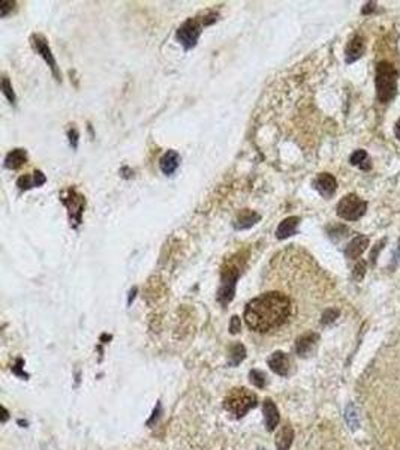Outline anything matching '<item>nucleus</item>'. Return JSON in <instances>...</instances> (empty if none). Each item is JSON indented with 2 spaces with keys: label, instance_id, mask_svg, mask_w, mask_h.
I'll return each instance as SVG.
<instances>
[{
  "label": "nucleus",
  "instance_id": "nucleus-38",
  "mask_svg": "<svg viewBox=\"0 0 400 450\" xmlns=\"http://www.w3.org/2000/svg\"><path fill=\"white\" fill-rule=\"evenodd\" d=\"M261 450H266V449H261Z\"/></svg>",
  "mask_w": 400,
  "mask_h": 450
},
{
  "label": "nucleus",
  "instance_id": "nucleus-4",
  "mask_svg": "<svg viewBox=\"0 0 400 450\" xmlns=\"http://www.w3.org/2000/svg\"><path fill=\"white\" fill-rule=\"evenodd\" d=\"M368 210V203L356 194L345 195L338 204V215L345 221H357Z\"/></svg>",
  "mask_w": 400,
  "mask_h": 450
},
{
  "label": "nucleus",
  "instance_id": "nucleus-6",
  "mask_svg": "<svg viewBox=\"0 0 400 450\" xmlns=\"http://www.w3.org/2000/svg\"><path fill=\"white\" fill-rule=\"evenodd\" d=\"M62 201L68 207L70 224L74 222V227L81 224V215L84 212L86 200L81 194H78L75 189H68L62 194Z\"/></svg>",
  "mask_w": 400,
  "mask_h": 450
},
{
  "label": "nucleus",
  "instance_id": "nucleus-14",
  "mask_svg": "<svg viewBox=\"0 0 400 450\" xmlns=\"http://www.w3.org/2000/svg\"><path fill=\"white\" fill-rule=\"evenodd\" d=\"M368 246H369V237L360 234L350 242V245L345 249V255H346V258L356 260L368 249Z\"/></svg>",
  "mask_w": 400,
  "mask_h": 450
},
{
  "label": "nucleus",
  "instance_id": "nucleus-19",
  "mask_svg": "<svg viewBox=\"0 0 400 450\" xmlns=\"http://www.w3.org/2000/svg\"><path fill=\"white\" fill-rule=\"evenodd\" d=\"M27 161V153L22 149H15L12 152L8 153L6 159H4V167L9 170H16L20 168L24 162Z\"/></svg>",
  "mask_w": 400,
  "mask_h": 450
},
{
  "label": "nucleus",
  "instance_id": "nucleus-29",
  "mask_svg": "<svg viewBox=\"0 0 400 450\" xmlns=\"http://www.w3.org/2000/svg\"><path fill=\"white\" fill-rule=\"evenodd\" d=\"M33 180H34V186H36V188H38V186H40V185H44V183H45V180H46V179H45V176H44V173H42V171H39V170H38V171H34V173H33Z\"/></svg>",
  "mask_w": 400,
  "mask_h": 450
},
{
  "label": "nucleus",
  "instance_id": "nucleus-11",
  "mask_svg": "<svg viewBox=\"0 0 400 450\" xmlns=\"http://www.w3.org/2000/svg\"><path fill=\"white\" fill-rule=\"evenodd\" d=\"M318 339H320V336L316 333H314V332L302 335L297 339V342H296V351H297V354L300 357H309L314 353V350H315V347L318 344Z\"/></svg>",
  "mask_w": 400,
  "mask_h": 450
},
{
  "label": "nucleus",
  "instance_id": "nucleus-33",
  "mask_svg": "<svg viewBox=\"0 0 400 450\" xmlns=\"http://www.w3.org/2000/svg\"><path fill=\"white\" fill-rule=\"evenodd\" d=\"M69 140H70V144L76 149V141H78V132L75 129L69 131Z\"/></svg>",
  "mask_w": 400,
  "mask_h": 450
},
{
  "label": "nucleus",
  "instance_id": "nucleus-2",
  "mask_svg": "<svg viewBox=\"0 0 400 450\" xmlns=\"http://www.w3.org/2000/svg\"><path fill=\"white\" fill-rule=\"evenodd\" d=\"M398 69L388 62H380L376 66L375 75V86H376V96L381 102H390L398 93Z\"/></svg>",
  "mask_w": 400,
  "mask_h": 450
},
{
  "label": "nucleus",
  "instance_id": "nucleus-34",
  "mask_svg": "<svg viewBox=\"0 0 400 450\" xmlns=\"http://www.w3.org/2000/svg\"><path fill=\"white\" fill-rule=\"evenodd\" d=\"M375 3L374 2H369V3H366V6H363V9H362V14H370L372 11H375Z\"/></svg>",
  "mask_w": 400,
  "mask_h": 450
},
{
  "label": "nucleus",
  "instance_id": "nucleus-28",
  "mask_svg": "<svg viewBox=\"0 0 400 450\" xmlns=\"http://www.w3.org/2000/svg\"><path fill=\"white\" fill-rule=\"evenodd\" d=\"M240 329H242L240 318H238V315H234V317L231 318V323H230V330H231L232 335H237V333L240 332Z\"/></svg>",
  "mask_w": 400,
  "mask_h": 450
},
{
  "label": "nucleus",
  "instance_id": "nucleus-20",
  "mask_svg": "<svg viewBox=\"0 0 400 450\" xmlns=\"http://www.w3.org/2000/svg\"><path fill=\"white\" fill-rule=\"evenodd\" d=\"M246 357V348L242 344H234L230 350V365L237 366Z\"/></svg>",
  "mask_w": 400,
  "mask_h": 450
},
{
  "label": "nucleus",
  "instance_id": "nucleus-26",
  "mask_svg": "<svg viewBox=\"0 0 400 450\" xmlns=\"http://www.w3.org/2000/svg\"><path fill=\"white\" fill-rule=\"evenodd\" d=\"M2 89H3V93L8 98V101L10 104H14L15 102V93H14L12 86H10V83H9V80L6 77H3V80H2Z\"/></svg>",
  "mask_w": 400,
  "mask_h": 450
},
{
  "label": "nucleus",
  "instance_id": "nucleus-9",
  "mask_svg": "<svg viewBox=\"0 0 400 450\" xmlns=\"http://www.w3.org/2000/svg\"><path fill=\"white\" fill-rule=\"evenodd\" d=\"M314 188L324 197V198H332L338 189V182L333 174L330 173H321L316 176L314 180Z\"/></svg>",
  "mask_w": 400,
  "mask_h": 450
},
{
  "label": "nucleus",
  "instance_id": "nucleus-17",
  "mask_svg": "<svg viewBox=\"0 0 400 450\" xmlns=\"http://www.w3.org/2000/svg\"><path fill=\"white\" fill-rule=\"evenodd\" d=\"M160 170L166 176H171L180 165V155L176 152V150H168L162 158H160Z\"/></svg>",
  "mask_w": 400,
  "mask_h": 450
},
{
  "label": "nucleus",
  "instance_id": "nucleus-15",
  "mask_svg": "<svg viewBox=\"0 0 400 450\" xmlns=\"http://www.w3.org/2000/svg\"><path fill=\"white\" fill-rule=\"evenodd\" d=\"M260 218L261 216L254 210H249V209L240 210V213L234 219V228L236 230H248L252 225H255L260 221Z\"/></svg>",
  "mask_w": 400,
  "mask_h": 450
},
{
  "label": "nucleus",
  "instance_id": "nucleus-18",
  "mask_svg": "<svg viewBox=\"0 0 400 450\" xmlns=\"http://www.w3.org/2000/svg\"><path fill=\"white\" fill-rule=\"evenodd\" d=\"M294 441V429L290 423L284 425L276 435V450H290Z\"/></svg>",
  "mask_w": 400,
  "mask_h": 450
},
{
  "label": "nucleus",
  "instance_id": "nucleus-8",
  "mask_svg": "<svg viewBox=\"0 0 400 450\" xmlns=\"http://www.w3.org/2000/svg\"><path fill=\"white\" fill-rule=\"evenodd\" d=\"M32 45H33V48L36 50V53L40 54V56L44 57V60L48 63V66L51 68L54 77H56L57 80H60L58 68H57V63H56V60H54V56H52V53H51V48H50L46 39H45L42 35H33V36H32Z\"/></svg>",
  "mask_w": 400,
  "mask_h": 450
},
{
  "label": "nucleus",
  "instance_id": "nucleus-16",
  "mask_svg": "<svg viewBox=\"0 0 400 450\" xmlns=\"http://www.w3.org/2000/svg\"><path fill=\"white\" fill-rule=\"evenodd\" d=\"M298 224H300V218H298V216H290V218H285V219L279 224V227H278V230H276V237L280 239V240H284V239H286V237L296 234V233H297Z\"/></svg>",
  "mask_w": 400,
  "mask_h": 450
},
{
  "label": "nucleus",
  "instance_id": "nucleus-22",
  "mask_svg": "<svg viewBox=\"0 0 400 450\" xmlns=\"http://www.w3.org/2000/svg\"><path fill=\"white\" fill-rule=\"evenodd\" d=\"M249 380H250V383H252L255 387H258V389H262V387L266 386V383H267L266 374H264L262 371H260V369H252V371L249 372Z\"/></svg>",
  "mask_w": 400,
  "mask_h": 450
},
{
  "label": "nucleus",
  "instance_id": "nucleus-36",
  "mask_svg": "<svg viewBox=\"0 0 400 450\" xmlns=\"http://www.w3.org/2000/svg\"><path fill=\"white\" fill-rule=\"evenodd\" d=\"M394 134H396V137H398V140L400 141V119L396 122V126H394Z\"/></svg>",
  "mask_w": 400,
  "mask_h": 450
},
{
  "label": "nucleus",
  "instance_id": "nucleus-7",
  "mask_svg": "<svg viewBox=\"0 0 400 450\" xmlns=\"http://www.w3.org/2000/svg\"><path fill=\"white\" fill-rule=\"evenodd\" d=\"M238 275H240V269L234 267V266H230L226 270H224V273H222V285H220L219 293H218V300L222 305H226V303H230L232 300L234 293H236V284H237Z\"/></svg>",
  "mask_w": 400,
  "mask_h": 450
},
{
  "label": "nucleus",
  "instance_id": "nucleus-5",
  "mask_svg": "<svg viewBox=\"0 0 400 450\" xmlns=\"http://www.w3.org/2000/svg\"><path fill=\"white\" fill-rule=\"evenodd\" d=\"M202 26H204L202 21H200L196 18H189L178 27L176 38L186 51L196 45V42L201 36V32H202Z\"/></svg>",
  "mask_w": 400,
  "mask_h": 450
},
{
  "label": "nucleus",
  "instance_id": "nucleus-37",
  "mask_svg": "<svg viewBox=\"0 0 400 450\" xmlns=\"http://www.w3.org/2000/svg\"><path fill=\"white\" fill-rule=\"evenodd\" d=\"M2 411H3V417H2V422H6V420H8V410H6V408L3 407V408H2Z\"/></svg>",
  "mask_w": 400,
  "mask_h": 450
},
{
  "label": "nucleus",
  "instance_id": "nucleus-10",
  "mask_svg": "<svg viewBox=\"0 0 400 450\" xmlns=\"http://www.w3.org/2000/svg\"><path fill=\"white\" fill-rule=\"evenodd\" d=\"M267 363H268L270 369H272L274 374L280 375V377H288L290 372H291V360H290L288 354H285L284 351H276V353H273V354L268 357Z\"/></svg>",
  "mask_w": 400,
  "mask_h": 450
},
{
  "label": "nucleus",
  "instance_id": "nucleus-23",
  "mask_svg": "<svg viewBox=\"0 0 400 450\" xmlns=\"http://www.w3.org/2000/svg\"><path fill=\"white\" fill-rule=\"evenodd\" d=\"M339 315H340L339 309H336V308H328V309L324 311L322 318H321V323H322L324 326H328V324L334 323V321L339 318Z\"/></svg>",
  "mask_w": 400,
  "mask_h": 450
},
{
  "label": "nucleus",
  "instance_id": "nucleus-27",
  "mask_svg": "<svg viewBox=\"0 0 400 450\" xmlns=\"http://www.w3.org/2000/svg\"><path fill=\"white\" fill-rule=\"evenodd\" d=\"M16 185L20 189H30V188H34V180H33V177L30 179L28 176H21L18 179Z\"/></svg>",
  "mask_w": 400,
  "mask_h": 450
},
{
  "label": "nucleus",
  "instance_id": "nucleus-3",
  "mask_svg": "<svg viewBox=\"0 0 400 450\" xmlns=\"http://www.w3.org/2000/svg\"><path fill=\"white\" fill-rule=\"evenodd\" d=\"M225 410L234 417H243L250 408L256 407V395L242 387L234 389L228 393L224 402Z\"/></svg>",
  "mask_w": 400,
  "mask_h": 450
},
{
  "label": "nucleus",
  "instance_id": "nucleus-30",
  "mask_svg": "<svg viewBox=\"0 0 400 450\" xmlns=\"http://www.w3.org/2000/svg\"><path fill=\"white\" fill-rule=\"evenodd\" d=\"M0 5H2V6H0V11H2L0 14H2V17H6V15H8V11L12 9L15 3H14V2H2Z\"/></svg>",
  "mask_w": 400,
  "mask_h": 450
},
{
  "label": "nucleus",
  "instance_id": "nucleus-31",
  "mask_svg": "<svg viewBox=\"0 0 400 450\" xmlns=\"http://www.w3.org/2000/svg\"><path fill=\"white\" fill-rule=\"evenodd\" d=\"M384 243H386V239H382V240H381V242H380V243L376 245V251H375V249L372 251V254H370V261H372V263H375V261H376V258H378V254H380V251H381V249L384 248V246H382Z\"/></svg>",
  "mask_w": 400,
  "mask_h": 450
},
{
  "label": "nucleus",
  "instance_id": "nucleus-21",
  "mask_svg": "<svg viewBox=\"0 0 400 450\" xmlns=\"http://www.w3.org/2000/svg\"><path fill=\"white\" fill-rule=\"evenodd\" d=\"M345 419H346V423L350 425V428L357 429V428L360 426V416H358V411H357V408H356L354 404H350V405L346 407Z\"/></svg>",
  "mask_w": 400,
  "mask_h": 450
},
{
  "label": "nucleus",
  "instance_id": "nucleus-25",
  "mask_svg": "<svg viewBox=\"0 0 400 450\" xmlns=\"http://www.w3.org/2000/svg\"><path fill=\"white\" fill-rule=\"evenodd\" d=\"M364 275H366V261L360 260V261L356 264L354 270H352V278H354L356 281L360 282V281H363Z\"/></svg>",
  "mask_w": 400,
  "mask_h": 450
},
{
  "label": "nucleus",
  "instance_id": "nucleus-12",
  "mask_svg": "<svg viewBox=\"0 0 400 450\" xmlns=\"http://www.w3.org/2000/svg\"><path fill=\"white\" fill-rule=\"evenodd\" d=\"M364 51H366L364 39L360 35L354 36L348 42V45L345 48V60H346V63H354L356 60H358L360 57H363Z\"/></svg>",
  "mask_w": 400,
  "mask_h": 450
},
{
  "label": "nucleus",
  "instance_id": "nucleus-1",
  "mask_svg": "<svg viewBox=\"0 0 400 450\" xmlns=\"http://www.w3.org/2000/svg\"><path fill=\"white\" fill-rule=\"evenodd\" d=\"M291 300L286 294L270 291L252 299L244 309V320L250 330L266 333L282 327L291 315Z\"/></svg>",
  "mask_w": 400,
  "mask_h": 450
},
{
  "label": "nucleus",
  "instance_id": "nucleus-35",
  "mask_svg": "<svg viewBox=\"0 0 400 450\" xmlns=\"http://www.w3.org/2000/svg\"><path fill=\"white\" fill-rule=\"evenodd\" d=\"M159 413H160V404H158V407H156V410L153 411V416H152V419H150V420L147 422V425H152V423L154 422V419H156V417L159 416Z\"/></svg>",
  "mask_w": 400,
  "mask_h": 450
},
{
  "label": "nucleus",
  "instance_id": "nucleus-24",
  "mask_svg": "<svg viewBox=\"0 0 400 450\" xmlns=\"http://www.w3.org/2000/svg\"><path fill=\"white\" fill-rule=\"evenodd\" d=\"M369 161V156H368V152L366 150H356L352 155H351V158H350V162L352 164V165H357V167H362L364 162H368Z\"/></svg>",
  "mask_w": 400,
  "mask_h": 450
},
{
  "label": "nucleus",
  "instance_id": "nucleus-13",
  "mask_svg": "<svg viewBox=\"0 0 400 450\" xmlns=\"http://www.w3.org/2000/svg\"><path fill=\"white\" fill-rule=\"evenodd\" d=\"M262 411H264V419H266L267 431H268V432H273V431L276 429V426L279 425V420H280L279 410H278L276 404H274L272 399H266V401H264Z\"/></svg>",
  "mask_w": 400,
  "mask_h": 450
},
{
  "label": "nucleus",
  "instance_id": "nucleus-32",
  "mask_svg": "<svg viewBox=\"0 0 400 450\" xmlns=\"http://www.w3.org/2000/svg\"><path fill=\"white\" fill-rule=\"evenodd\" d=\"M21 365H22V360H21V359H18V360H16V365L12 368V371H14L16 375H20V377H27V374H24V372L21 371Z\"/></svg>",
  "mask_w": 400,
  "mask_h": 450
}]
</instances>
